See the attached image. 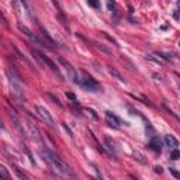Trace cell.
<instances>
[{"label": "cell", "instance_id": "cell-17", "mask_svg": "<svg viewBox=\"0 0 180 180\" xmlns=\"http://www.w3.org/2000/svg\"><path fill=\"white\" fill-rule=\"evenodd\" d=\"M146 59H149V61H152V62L158 63V65H163V61H162L161 58H155L153 55H148V57H146Z\"/></svg>", "mask_w": 180, "mask_h": 180}, {"label": "cell", "instance_id": "cell-22", "mask_svg": "<svg viewBox=\"0 0 180 180\" xmlns=\"http://www.w3.org/2000/svg\"><path fill=\"white\" fill-rule=\"evenodd\" d=\"M89 6H92V7H98V6H100V3H98V2H89Z\"/></svg>", "mask_w": 180, "mask_h": 180}, {"label": "cell", "instance_id": "cell-2", "mask_svg": "<svg viewBox=\"0 0 180 180\" xmlns=\"http://www.w3.org/2000/svg\"><path fill=\"white\" fill-rule=\"evenodd\" d=\"M6 76H7V79H9L10 87L13 89V92L16 93V94H19V96H23L24 89H23V80H21V77L19 76V73H17L16 70H13L11 68H7L6 69Z\"/></svg>", "mask_w": 180, "mask_h": 180}, {"label": "cell", "instance_id": "cell-1", "mask_svg": "<svg viewBox=\"0 0 180 180\" xmlns=\"http://www.w3.org/2000/svg\"><path fill=\"white\" fill-rule=\"evenodd\" d=\"M40 153H41L42 159L47 162L48 166L52 169V172H54L55 174H58L59 177H62V179H65V180H77L76 179V174L73 173L72 169H70L59 156L55 155L52 151H49V149L42 146V148L40 149Z\"/></svg>", "mask_w": 180, "mask_h": 180}, {"label": "cell", "instance_id": "cell-21", "mask_svg": "<svg viewBox=\"0 0 180 180\" xmlns=\"http://www.w3.org/2000/svg\"><path fill=\"white\" fill-rule=\"evenodd\" d=\"M62 127H63V128H65V130L68 131V134H69V135H70V138H73V134H72V131L69 130V127H68V125H66V124H65V123L62 124Z\"/></svg>", "mask_w": 180, "mask_h": 180}, {"label": "cell", "instance_id": "cell-5", "mask_svg": "<svg viewBox=\"0 0 180 180\" xmlns=\"http://www.w3.org/2000/svg\"><path fill=\"white\" fill-rule=\"evenodd\" d=\"M37 113L38 115L41 117V120L44 121L47 125H49L51 128H54L55 127V123H54V118H52V115H51V113L47 110L45 107H42V106H37Z\"/></svg>", "mask_w": 180, "mask_h": 180}, {"label": "cell", "instance_id": "cell-3", "mask_svg": "<svg viewBox=\"0 0 180 180\" xmlns=\"http://www.w3.org/2000/svg\"><path fill=\"white\" fill-rule=\"evenodd\" d=\"M82 76H83V79L77 77L76 85H80L83 89H86V90H89V92H97L98 90V83L93 79L92 76L89 75V73H86L85 70H82Z\"/></svg>", "mask_w": 180, "mask_h": 180}, {"label": "cell", "instance_id": "cell-4", "mask_svg": "<svg viewBox=\"0 0 180 180\" xmlns=\"http://www.w3.org/2000/svg\"><path fill=\"white\" fill-rule=\"evenodd\" d=\"M31 52H32V54H34V55H37V58H38V59H41V61H42V63H45V65H47V66L49 68V69L52 70V72H55L58 76H59V77H62V75H61V72H59V69H58V66H57V65H55V63H54V61H51L49 58L47 57V55H45V54H42L41 51L35 49V48H31Z\"/></svg>", "mask_w": 180, "mask_h": 180}, {"label": "cell", "instance_id": "cell-9", "mask_svg": "<svg viewBox=\"0 0 180 180\" xmlns=\"http://www.w3.org/2000/svg\"><path fill=\"white\" fill-rule=\"evenodd\" d=\"M106 123H107L110 127L118 128V127H120V124H121V121H120V118H118L114 113H111V111H106Z\"/></svg>", "mask_w": 180, "mask_h": 180}, {"label": "cell", "instance_id": "cell-18", "mask_svg": "<svg viewBox=\"0 0 180 180\" xmlns=\"http://www.w3.org/2000/svg\"><path fill=\"white\" fill-rule=\"evenodd\" d=\"M94 45L98 48V49H101V51H103V52H106V54H107V55H111V51H110V49H107V48H106V47H103V45L97 44V42H94Z\"/></svg>", "mask_w": 180, "mask_h": 180}, {"label": "cell", "instance_id": "cell-13", "mask_svg": "<svg viewBox=\"0 0 180 180\" xmlns=\"http://www.w3.org/2000/svg\"><path fill=\"white\" fill-rule=\"evenodd\" d=\"M110 73H111V75H113V76H114V77H117V79H118V80H120V82L125 83V79H124V76H123V75H121V73H120V72H118V70H117V69H113V68H111V69H110Z\"/></svg>", "mask_w": 180, "mask_h": 180}, {"label": "cell", "instance_id": "cell-12", "mask_svg": "<svg viewBox=\"0 0 180 180\" xmlns=\"http://www.w3.org/2000/svg\"><path fill=\"white\" fill-rule=\"evenodd\" d=\"M132 156L135 158V161H138L139 163H142V165H146V159H145V156L141 153V152H138V151H134L132 152Z\"/></svg>", "mask_w": 180, "mask_h": 180}, {"label": "cell", "instance_id": "cell-24", "mask_svg": "<svg viewBox=\"0 0 180 180\" xmlns=\"http://www.w3.org/2000/svg\"><path fill=\"white\" fill-rule=\"evenodd\" d=\"M155 172H156V173H162V168H161V166H156Z\"/></svg>", "mask_w": 180, "mask_h": 180}, {"label": "cell", "instance_id": "cell-8", "mask_svg": "<svg viewBox=\"0 0 180 180\" xmlns=\"http://www.w3.org/2000/svg\"><path fill=\"white\" fill-rule=\"evenodd\" d=\"M27 127H28V131H30V134H31V138L42 148V146H44V141H42V136H41V134H40V131H38V128L31 123L27 124Z\"/></svg>", "mask_w": 180, "mask_h": 180}, {"label": "cell", "instance_id": "cell-6", "mask_svg": "<svg viewBox=\"0 0 180 180\" xmlns=\"http://www.w3.org/2000/svg\"><path fill=\"white\" fill-rule=\"evenodd\" d=\"M58 61L61 62V65H62L65 69H66V72H68V77H69L70 80H72L73 83H76V80H77V73H76V70L73 69V66L70 65L69 62H68L65 58H62V57H59L58 58Z\"/></svg>", "mask_w": 180, "mask_h": 180}, {"label": "cell", "instance_id": "cell-16", "mask_svg": "<svg viewBox=\"0 0 180 180\" xmlns=\"http://www.w3.org/2000/svg\"><path fill=\"white\" fill-rule=\"evenodd\" d=\"M170 158L173 159V161H177V159H180V151H179V149H172Z\"/></svg>", "mask_w": 180, "mask_h": 180}, {"label": "cell", "instance_id": "cell-25", "mask_svg": "<svg viewBox=\"0 0 180 180\" xmlns=\"http://www.w3.org/2000/svg\"><path fill=\"white\" fill-rule=\"evenodd\" d=\"M107 7H108V10H113V9H114V4L108 3V4H107Z\"/></svg>", "mask_w": 180, "mask_h": 180}, {"label": "cell", "instance_id": "cell-11", "mask_svg": "<svg viewBox=\"0 0 180 180\" xmlns=\"http://www.w3.org/2000/svg\"><path fill=\"white\" fill-rule=\"evenodd\" d=\"M151 146L153 151H156L159 153V152L162 151V139L159 138V136H152L151 138Z\"/></svg>", "mask_w": 180, "mask_h": 180}, {"label": "cell", "instance_id": "cell-15", "mask_svg": "<svg viewBox=\"0 0 180 180\" xmlns=\"http://www.w3.org/2000/svg\"><path fill=\"white\" fill-rule=\"evenodd\" d=\"M0 173H2V180H11V177L9 176V173H7V170H6L4 166L0 168Z\"/></svg>", "mask_w": 180, "mask_h": 180}, {"label": "cell", "instance_id": "cell-10", "mask_svg": "<svg viewBox=\"0 0 180 180\" xmlns=\"http://www.w3.org/2000/svg\"><path fill=\"white\" fill-rule=\"evenodd\" d=\"M165 142H166V145L168 146H170L172 149H176L177 146H179V141H177L173 135H170V134L165 135Z\"/></svg>", "mask_w": 180, "mask_h": 180}, {"label": "cell", "instance_id": "cell-7", "mask_svg": "<svg viewBox=\"0 0 180 180\" xmlns=\"http://www.w3.org/2000/svg\"><path fill=\"white\" fill-rule=\"evenodd\" d=\"M19 30L23 32V34L25 35V37L28 38V40H30L31 42H34V44H37V45H42L41 40H40V38H38L37 35H35L34 32H32L31 30L28 28V27H25V25H23L21 23H19Z\"/></svg>", "mask_w": 180, "mask_h": 180}, {"label": "cell", "instance_id": "cell-26", "mask_svg": "<svg viewBox=\"0 0 180 180\" xmlns=\"http://www.w3.org/2000/svg\"><path fill=\"white\" fill-rule=\"evenodd\" d=\"M130 180H138V179H135L134 176H130Z\"/></svg>", "mask_w": 180, "mask_h": 180}, {"label": "cell", "instance_id": "cell-20", "mask_svg": "<svg viewBox=\"0 0 180 180\" xmlns=\"http://www.w3.org/2000/svg\"><path fill=\"white\" fill-rule=\"evenodd\" d=\"M170 173L173 174V177H176L177 180H180V172H177V170H174V169H170Z\"/></svg>", "mask_w": 180, "mask_h": 180}, {"label": "cell", "instance_id": "cell-19", "mask_svg": "<svg viewBox=\"0 0 180 180\" xmlns=\"http://www.w3.org/2000/svg\"><path fill=\"white\" fill-rule=\"evenodd\" d=\"M16 173H17V176H19V177H20V179H21V180H30V179H28V177L25 176V174H24V173H21V172H20V170H19V169H16Z\"/></svg>", "mask_w": 180, "mask_h": 180}, {"label": "cell", "instance_id": "cell-14", "mask_svg": "<svg viewBox=\"0 0 180 180\" xmlns=\"http://www.w3.org/2000/svg\"><path fill=\"white\" fill-rule=\"evenodd\" d=\"M106 145H107V148L110 149V152L113 153V155H115V148H114V142L111 141L108 136H106Z\"/></svg>", "mask_w": 180, "mask_h": 180}, {"label": "cell", "instance_id": "cell-23", "mask_svg": "<svg viewBox=\"0 0 180 180\" xmlns=\"http://www.w3.org/2000/svg\"><path fill=\"white\" fill-rule=\"evenodd\" d=\"M66 96L69 98H72V100H76V97H75V94H73V93H66Z\"/></svg>", "mask_w": 180, "mask_h": 180}]
</instances>
